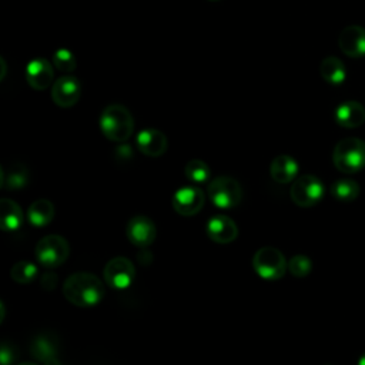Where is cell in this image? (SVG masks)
Returning <instances> with one entry per match:
<instances>
[{"instance_id":"cell-1","label":"cell","mask_w":365,"mask_h":365,"mask_svg":"<svg viewBox=\"0 0 365 365\" xmlns=\"http://www.w3.org/2000/svg\"><path fill=\"white\" fill-rule=\"evenodd\" d=\"M64 298L76 307H93L104 298L103 281L91 272H74L63 284Z\"/></svg>"},{"instance_id":"cell-2","label":"cell","mask_w":365,"mask_h":365,"mask_svg":"<svg viewBox=\"0 0 365 365\" xmlns=\"http://www.w3.org/2000/svg\"><path fill=\"white\" fill-rule=\"evenodd\" d=\"M98 125L106 138L114 143H124L134 131V118L125 106L113 103L103 108Z\"/></svg>"},{"instance_id":"cell-3","label":"cell","mask_w":365,"mask_h":365,"mask_svg":"<svg viewBox=\"0 0 365 365\" xmlns=\"http://www.w3.org/2000/svg\"><path fill=\"white\" fill-rule=\"evenodd\" d=\"M335 168L344 174H355L365 168V141L356 137L342 138L332 151Z\"/></svg>"},{"instance_id":"cell-4","label":"cell","mask_w":365,"mask_h":365,"mask_svg":"<svg viewBox=\"0 0 365 365\" xmlns=\"http://www.w3.org/2000/svg\"><path fill=\"white\" fill-rule=\"evenodd\" d=\"M252 268L257 275L267 281H277L288 269V261L284 254L271 245L261 247L252 257Z\"/></svg>"},{"instance_id":"cell-5","label":"cell","mask_w":365,"mask_h":365,"mask_svg":"<svg viewBox=\"0 0 365 365\" xmlns=\"http://www.w3.org/2000/svg\"><path fill=\"white\" fill-rule=\"evenodd\" d=\"M207 195L217 208L230 210L241 202L242 190L235 178L218 175L208 182Z\"/></svg>"},{"instance_id":"cell-6","label":"cell","mask_w":365,"mask_h":365,"mask_svg":"<svg viewBox=\"0 0 365 365\" xmlns=\"http://www.w3.org/2000/svg\"><path fill=\"white\" fill-rule=\"evenodd\" d=\"M34 255L40 265L46 268H56L68 258L70 244L64 237L50 234L38 240L34 247Z\"/></svg>"},{"instance_id":"cell-7","label":"cell","mask_w":365,"mask_h":365,"mask_svg":"<svg viewBox=\"0 0 365 365\" xmlns=\"http://www.w3.org/2000/svg\"><path fill=\"white\" fill-rule=\"evenodd\" d=\"M324 194V182L312 174H304L297 177L289 190V197L292 202L302 208H308L318 204L322 200Z\"/></svg>"},{"instance_id":"cell-8","label":"cell","mask_w":365,"mask_h":365,"mask_svg":"<svg viewBox=\"0 0 365 365\" xmlns=\"http://www.w3.org/2000/svg\"><path fill=\"white\" fill-rule=\"evenodd\" d=\"M103 278L104 282L113 289H127L135 278V267L125 257H114L106 264Z\"/></svg>"},{"instance_id":"cell-9","label":"cell","mask_w":365,"mask_h":365,"mask_svg":"<svg viewBox=\"0 0 365 365\" xmlns=\"http://www.w3.org/2000/svg\"><path fill=\"white\" fill-rule=\"evenodd\" d=\"M205 202L204 191L194 185H185L178 188L171 198L174 211L182 217H192L198 214Z\"/></svg>"},{"instance_id":"cell-10","label":"cell","mask_w":365,"mask_h":365,"mask_svg":"<svg viewBox=\"0 0 365 365\" xmlns=\"http://www.w3.org/2000/svg\"><path fill=\"white\" fill-rule=\"evenodd\" d=\"M81 96V84L74 76H61L51 86V100L61 108H70L77 104Z\"/></svg>"},{"instance_id":"cell-11","label":"cell","mask_w":365,"mask_h":365,"mask_svg":"<svg viewBox=\"0 0 365 365\" xmlns=\"http://www.w3.org/2000/svg\"><path fill=\"white\" fill-rule=\"evenodd\" d=\"M125 235L133 245L145 248L154 242L157 237V227L151 218L145 215H135L128 220L125 225Z\"/></svg>"},{"instance_id":"cell-12","label":"cell","mask_w":365,"mask_h":365,"mask_svg":"<svg viewBox=\"0 0 365 365\" xmlns=\"http://www.w3.org/2000/svg\"><path fill=\"white\" fill-rule=\"evenodd\" d=\"M54 80V66L43 57H36L29 61L26 66V81L27 84L37 90H46L47 87L53 86Z\"/></svg>"},{"instance_id":"cell-13","label":"cell","mask_w":365,"mask_h":365,"mask_svg":"<svg viewBox=\"0 0 365 365\" xmlns=\"http://www.w3.org/2000/svg\"><path fill=\"white\" fill-rule=\"evenodd\" d=\"M207 237L217 244H230L238 237V227L234 220L224 214L212 215L205 225Z\"/></svg>"},{"instance_id":"cell-14","label":"cell","mask_w":365,"mask_h":365,"mask_svg":"<svg viewBox=\"0 0 365 365\" xmlns=\"http://www.w3.org/2000/svg\"><path fill=\"white\" fill-rule=\"evenodd\" d=\"M137 148L147 157H161L168 148L165 134L157 128H143L135 137Z\"/></svg>"},{"instance_id":"cell-15","label":"cell","mask_w":365,"mask_h":365,"mask_svg":"<svg viewBox=\"0 0 365 365\" xmlns=\"http://www.w3.org/2000/svg\"><path fill=\"white\" fill-rule=\"evenodd\" d=\"M338 46L341 51L351 58L364 57L365 56V29L356 24L346 26L338 37Z\"/></svg>"},{"instance_id":"cell-16","label":"cell","mask_w":365,"mask_h":365,"mask_svg":"<svg viewBox=\"0 0 365 365\" xmlns=\"http://www.w3.org/2000/svg\"><path fill=\"white\" fill-rule=\"evenodd\" d=\"M30 354L44 365H60L57 359V341L47 334L37 335L31 339Z\"/></svg>"},{"instance_id":"cell-17","label":"cell","mask_w":365,"mask_h":365,"mask_svg":"<svg viewBox=\"0 0 365 365\" xmlns=\"http://www.w3.org/2000/svg\"><path fill=\"white\" fill-rule=\"evenodd\" d=\"M335 121L344 128H356L365 123V108L358 101H344L335 108Z\"/></svg>"},{"instance_id":"cell-18","label":"cell","mask_w":365,"mask_h":365,"mask_svg":"<svg viewBox=\"0 0 365 365\" xmlns=\"http://www.w3.org/2000/svg\"><path fill=\"white\" fill-rule=\"evenodd\" d=\"M299 167L294 157L288 154L277 155L269 164V175L278 184H288L298 175Z\"/></svg>"},{"instance_id":"cell-19","label":"cell","mask_w":365,"mask_h":365,"mask_svg":"<svg viewBox=\"0 0 365 365\" xmlns=\"http://www.w3.org/2000/svg\"><path fill=\"white\" fill-rule=\"evenodd\" d=\"M24 221L23 210L20 205L10 200V198H1L0 200V227L3 231L13 232L17 231Z\"/></svg>"},{"instance_id":"cell-20","label":"cell","mask_w":365,"mask_h":365,"mask_svg":"<svg viewBox=\"0 0 365 365\" xmlns=\"http://www.w3.org/2000/svg\"><path fill=\"white\" fill-rule=\"evenodd\" d=\"M29 171L23 164L14 163L7 170L0 167V187L4 190L17 191L27 185Z\"/></svg>"},{"instance_id":"cell-21","label":"cell","mask_w":365,"mask_h":365,"mask_svg":"<svg viewBox=\"0 0 365 365\" xmlns=\"http://www.w3.org/2000/svg\"><path fill=\"white\" fill-rule=\"evenodd\" d=\"M54 214H56L54 205L47 198H38V200L33 201L27 210L29 222L34 227L48 225L53 221Z\"/></svg>"},{"instance_id":"cell-22","label":"cell","mask_w":365,"mask_h":365,"mask_svg":"<svg viewBox=\"0 0 365 365\" xmlns=\"http://www.w3.org/2000/svg\"><path fill=\"white\" fill-rule=\"evenodd\" d=\"M319 74L327 83L338 86L345 81L346 68L345 64L338 57L328 56L319 64Z\"/></svg>"},{"instance_id":"cell-23","label":"cell","mask_w":365,"mask_h":365,"mask_svg":"<svg viewBox=\"0 0 365 365\" xmlns=\"http://www.w3.org/2000/svg\"><path fill=\"white\" fill-rule=\"evenodd\" d=\"M359 184L351 178H341L336 180L331 185V194L335 200L342 202H351L355 201L359 195Z\"/></svg>"},{"instance_id":"cell-24","label":"cell","mask_w":365,"mask_h":365,"mask_svg":"<svg viewBox=\"0 0 365 365\" xmlns=\"http://www.w3.org/2000/svg\"><path fill=\"white\" fill-rule=\"evenodd\" d=\"M37 272H38V269H37L36 264H33L31 261H27V259H21V261H17L11 267L10 277L17 284H30L36 279Z\"/></svg>"},{"instance_id":"cell-25","label":"cell","mask_w":365,"mask_h":365,"mask_svg":"<svg viewBox=\"0 0 365 365\" xmlns=\"http://www.w3.org/2000/svg\"><path fill=\"white\" fill-rule=\"evenodd\" d=\"M184 174L191 182L201 184V182H205V181L210 180L211 170H210V167L205 161L198 160V158H192L185 164Z\"/></svg>"},{"instance_id":"cell-26","label":"cell","mask_w":365,"mask_h":365,"mask_svg":"<svg viewBox=\"0 0 365 365\" xmlns=\"http://www.w3.org/2000/svg\"><path fill=\"white\" fill-rule=\"evenodd\" d=\"M53 66L54 68H57L58 71H63V73H71L76 70V66H77V60L73 54L71 50L68 48H57L54 53H53Z\"/></svg>"},{"instance_id":"cell-27","label":"cell","mask_w":365,"mask_h":365,"mask_svg":"<svg viewBox=\"0 0 365 365\" xmlns=\"http://www.w3.org/2000/svg\"><path fill=\"white\" fill-rule=\"evenodd\" d=\"M312 269V261L308 255L304 254H297L289 258L288 261V271L291 275L297 278H304L307 277Z\"/></svg>"},{"instance_id":"cell-28","label":"cell","mask_w":365,"mask_h":365,"mask_svg":"<svg viewBox=\"0 0 365 365\" xmlns=\"http://www.w3.org/2000/svg\"><path fill=\"white\" fill-rule=\"evenodd\" d=\"M17 359V351L9 342H3L0 346V362L1 365H11Z\"/></svg>"},{"instance_id":"cell-29","label":"cell","mask_w":365,"mask_h":365,"mask_svg":"<svg viewBox=\"0 0 365 365\" xmlns=\"http://www.w3.org/2000/svg\"><path fill=\"white\" fill-rule=\"evenodd\" d=\"M57 275L53 274V272H46L43 277H41V287L46 289V291H53L57 285Z\"/></svg>"},{"instance_id":"cell-30","label":"cell","mask_w":365,"mask_h":365,"mask_svg":"<svg viewBox=\"0 0 365 365\" xmlns=\"http://www.w3.org/2000/svg\"><path fill=\"white\" fill-rule=\"evenodd\" d=\"M0 64H1V74H0V80H3L4 78V76H6V61H4V58L3 57H0Z\"/></svg>"},{"instance_id":"cell-31","label":"cell","mask_w":365,"mask_h":365,"mask_svg":"<svg viewBox=\"0 0 365 365\" xmlns=\"http://www.w3.org/2000/svg\"><path fill=\"white\" fill-rule=\"evenodd\" d=\"M6 312V308H4V302L3 301H0V322H3V319H4V314Z\"/></svg>"},{"instance_id":"cell-32","label":"cell","mask_w":365,"mask_h":365,"mask_svg":"<svg viewBox=\"0 0 365 365\" xmlns=\"http://www.w3.org/2000/svg\"><path fill=\"white\" fill-rule=\"evenodd\" d=\"M16 365H38V364H36V362H33V361H24V362H19V364H16Z\"/></svg>"},{"instance_id":"cell-33","label":"cell","mask_w":365,"mask_h":365,"mask_svg":"<svg viewBox=\"0 0 365 365\" xmlns=\"http://www.w3.org/2000/svg\"><path fill=\"white\" fill-rule=\"evenodd\" d=\"M358 365H365V352L359 356V359H358Z\"/></svg>"},{"instance_id":"cell-34","label":"cell","mask_w":365,"mask_h":365,"mask_svg":"<svg viewBox=\"0 0 365 365\" xmlns=\"http://www.w3.org/2000/svg\"><path fill=\"white\" fill-rule=\"evenodd\" d=\"M210 1H220V0H210Z\"/></svg>"}]
</instances>
